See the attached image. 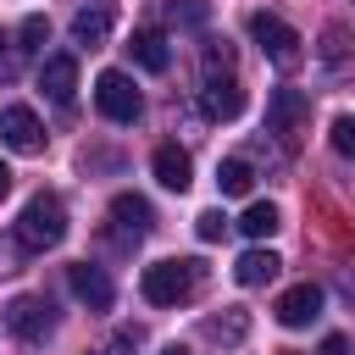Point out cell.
<instances>
[{
	"mask_svg": "<svg viewBox=\"0 0 355 355\" xmlns=\"http://www.w3.org/2000/svg\"><path fill=\"white\" fill-rule=\"evenodd\" d=\"M17 239H22V250H55V244L67 239V205L39 189V194L22 205V216H17Z\"/></svg>",
	"mask_w": 355,
	"mask_h": 355,
	"instance_id": "1",
	"label": "cell"
},
{
	"mask_svg": "<svg viewBox=\"0 0 355 355\" xmlns=\"http://www.w3.org/2000/svg\"><path fill=\"white\" fill-rule=\"evenodd\" d=\"M139 288H144L150 305H183L200 288V261H189V255L183 261H155V266H144Z\"/></svg>",
	"mask_w": 355,
	"mask_h": 355,
	"instance_id": "2",
	"label": "cell"
},
{
	"mask_svg": "<svg viewBox=\"0 0 355 355\" xmlns=\"http://www.w3.org/2000/svg\"><path fill=\"white\" fill-rule=\"evenodd\" d=\"M250 33H255V44L266 50V61H272V67H283V72H294V67H300V55H305L300 44H305V39H300L277 11H255V17H250Z\"/></svg>",
	"mask_w": 355,
	"mask_h": 355,
	"instance_id": "3",
	"label": "cell"
},
{
	"mask_svg": "<svg viewBox=\"0 0 355 355\" xmlns=\"http://www.w3.org/2000/svg\"><path fill=\"white\" fill-rule=\"evenodd\" d=\"M94 105L111 122H139V111H144V100H139V89H133L128 72H100L94 78Z\"/></svg>",
	"mask_w": 355,
	"mask_h": 355,
	"instance_id": "4",
	"label": "cell"
},
{
	"mask_svg": "<svg viewBox=\"0 0 355 355\" xmlns=\"http://www.w3.org/2000/svg\"><path fill=\"white\" fill-rule=\"evenodd\" d=\"M305 122H311V94H300V89H272V100H266V128H272L283 144H294V139L305 133Z\"/></svg>",
	"mask_w": 355,
	"mask_h": 355,
	"instance_id": "5",
	"label": "cell"
},
{
	"mask_svg": "<svg viewBox=\"0 0 355 355\" xmlns=\"http://www.w3.org/2000/svg\"><path fill=\"white\" fill-rule=\"evenodd\" d=\"M6 327H11L22 344H39V338H50L55 311H50V300H39V294H17V300L6 305Z\"/></svg>",
	"mask_w": 355,
	"mask_h": 355,
	"instance_id": "6",
	"label": "cell"
},
{
	"mask_svg": "<svg viewBox=\"0 0 355 355\" xmlns=\"http://www.w3.org/2000/svg\"><path fill=\"white\" fill-rule=\"evenodd\" d=\"M0 139H6L17 155H39V150H44V122L33 116V105H6V111H0Z\"/></svg>",
	"mask_w": 355,
	"mask_h": 355,
	"instance_id": "7",
	"label": "cell"
},
{
	"mask_svg": "<svg viewBox=\"0 0 355 355\" xmlns=\"http://www.w3.org/2000/svg\"><path fill=\"white\" fill-rule=\"evenodd\" d=\"M200 105H205V116L233 122V116L244 111V89H239V78H233V72H227V78H200Z\"/></svg>",
	"mask_w": 355,
	"mask_h": 355,
	"instance_id": "8",
	"label": "cell"
},
{
	"mask_svg": "<svg viewBox=\"0 0 355 355\" xmlns=\"http://www.w3.org/2000/svg\"><path fill=\"white\" fill-rule=\"evenodd\" d=\"M67 283H72V294H78L89 311H111V300H116V288H111L105 266H89V261H78V266H67Z\"/></svg>",
	"mask_w": 355,
	"mask_h": 355,
	"instance_id": "9",
	"label": "cell"
},
{
	"mask_svg": "<svg viewBox=\"0 0 355 355\" xmlns=\"http://www.w3.org/2000/svg\"><path fill=\"white\" fill-rule=\"evenodd\" d=\"M322 316V288L316 283H294L283 300H277V322L283 327H311Z\"/></svg>",
	"mask_w": 355,
	"mask_h": 355,
	"instance_id": "10",
	"label": "cell"
},
{
	"mask_svg": "<svg viewBox=\"0 0 355 355\" xmlns=\"http://www.w3.org/2000/svg\"><path fill=\"white\" fill-rule=\"evenodd\" d=\"M111 222H116V233L144 239V233L155 227V211H150V200H144V194H116V200H111Z\"/></svg>",
	"mask_w": 355,
	"mask_h": 355,
	"instance_id": "11",
	"label": "cell"
},
{
	"mask_svg": "<svg viewBox=\"0 0 355 355\" xmlns=\"http://www.w3.org/2000/svg\"><path fill=\"white\" fill-rule=\"evenodd\" d=\"M150 166H155L161 189H172V194H183V189L194 183V161H189V150H178V144H161Z\"/></svg>",
	"mask_w": 355,
	"mask_h": 355,
	"instance_id": "12",
	"label": "cell"
},
{
	"mask_svg": "<svg viewBox=\"0 0 355 355\" xmlns=\"http://www.w3.org/2000/svg\"><path fill=\"white\" fill-rule=\"evenodd\" d=\"M39 89L50 94V100H72V89H78V61L72 55H44V67H39Z\"/></svg>",
	"mask_w": 355,
	"mask_h": 355,
	"instance_id": "13",
	"label": "cell"
},
{
	"mask_svg": "<svg viewBox=\"0 0 355 355\" xmlns=\"http://www.w3.org/2000/svg\"><path fill=\"white\" fill-rule=\"evenodd\" d=\"M105 33H111V6H83L78 17H72V44H105Z\"/></svg>",
	"mask_w": 355,
	"mask_h": 355,
	"instance_id": "14",
	"label": "cell"
},
{
	"mask_svg": "<svg viewBox=\"0 0 355 355\" xmlns=\"http://www.w3.org/2000/svg\"><path fill=\"white\" fill-rule=\"evenodd\" d=\"M277 266H283V261H277L272 250H244V255H239V266H233V277H239L244 288H261V283H272V277H277Z\"/></svg>",
	"mask_w": 355,
	"mask_h": 355,
	"instance_id": "15",
	"label": "cell"
},
{
	"mask_svg": "<svg viewBox=\"0 0 355 355\" xmlns=\"http://www.w3.org/2000/svg\"><path fill=\"white\" fill-rule=\"evenodd\" d=\"M128 50H133V61H139L144 72H166V61H172V50H166V39H161L155 28H139Z\"/></svg>",
	"mask_w": 355,
	"mask_h": 355,
	"instance_id": "16",
	"label": "cell"
},
{
	"mask_svg": "<svg viewBox=\"0 0 355 355\" xmlns=\"http://www.w3.org/2000/svg\"><path fill=\"white\" fill-rule=\"evenodd\" d=\"M239 227H244L250 239H272V233L283 227V216H277V205H272V200H255V205H244Z\"/></svg>",
	"mask_w": 355,
	"mask_h": 355,
	"instance_id": "17",
	"label": "cell"
},
{
	"mask_svg": "<svg viewBox=\"0 0 355 355\" xmlns=\"http://www.w3.org/2000/svg\"><path fill=\"white\" fill-rule=\"evenodd\" d=\"M233 72V44L227 39H205L200 50V78H227Z\"/></svg>",
	"mask_w": 355,
	"mask_h": 355,
	"instance_id": "18",
	"label": "cell"
},
{
	"mask_svg": "<svg viewBox=\"0 0 355 355\" xmlns=\"http://www.w3.org/2000/svg\"><path fill=\"white\" fill-rule=\"evenodd\" d=\"M250 183H255L250 161H239V155H233V161H222V166H216V189H222V194H250Z\"/></svg>",
	"mask_w": 355,
	"mask_h": 355,
	"instance_id": "19",
	"label": "cell"
},
{
	"mask_svg": "<svg viewBox=\"0 0 355 355\" xmlns=\"http://www.w3.org/2000/svg\"><path fill=\"white\" fill-rule=\"evenodd\" d=\"M205 333H211L216 344H239V338L250 333V316H244V311H227V316H211V322H205Z\"/></svg>",
	"mask_w": 355,
	"mask_h": 355,
	"instance_id": "20",
	"label": "cell"
},
{
	"mask_svg": "<svg viewBox=\"0 0 355 355\" xmlns=\"http://www.w3.org/2000/svg\"><path fill=\"white\" fill-rule=\"evenodd\" d=\"M166 17H172V22H183V28H205L211 6H205V0H166Z\"/></svg>",
	"mask_w": 355,
	"mask_h": 355,
	"instance_id": "21",
	"label": "cell"
},
{
	"mask_svg": "<svg viewBox=\"0 0 355 355\" xmlns=\"http://www.w3.org/2000/svg\"><path fill=\"white\" fill-rule=\"evenodd\" d=\"M333 150L355 161V116H333Z\"/></svg>",
	"mask_w": 355,
	"mask_h": 355,
	"instance_id": "22",
	"label": "cell"
},
{
	"mask_svg": "<svg viewBox=\"0 0 355 355\" xmlns=\"http://www.w3.org/2000/svg\"><path fill=\"white\" fill-rule=\"evenodd\" d=\"M44 39H50V22H44V17H28V22H22V50H39Z\"/></svg>",
	"mask_w": 355,
	"mask_h": 355,
	"instance_id": "23",
	"label": "cell"
},
{
	"mask_svg": "<svg viewBox=\"0 0 355 355\" xmlns=\"http://www.w3.org/2000/svg\"><path fill=\"white\" fill-rule=\"evenodd\" d=\"M194 227H200V239H222V233H227V216H222V211H200Z\"/></svg>",
	"mask_w": 355,
	"mask_h": 355,
	"instance_id": "24",
	"label": "cell"
},
{
	"mask_svg": "<svg viewBox=\"0 0 355 355\" xmlns=\"http://www.w3.org/2000/svg\"><path fill=\"white\" fill-rule=\"evenodd\" d=\"M322 355H349V338H338V333H327V338H322Z\"/></svg>",
	"mask_w": 355,
	"mask_h": 355,
	"instance_id": "25",
	"label": "cell"
},
{
	"mask_svg": "<svg viewBox=\"0 0 355 355\" xmlns=\"http://www.w3.org/2000/svg\"><path fill=\"white\" fill-rule=\"evenodd\" d=\"M6 194H11V166L0 161V200H6Z\"/></svg>",
	"mask_w": 355,
	"mask_h": 355,
	"instance_id": "26",
	"label": "cell"
},
{
	"mask_svg": "<svg viewBox=\"0 0 355 355\" xmlns=\"http://www.w3.org/2000/svg\"><path fill=\"white\" fill-rule=\"evenodd\" d=\"M161 355H189V349H183V344H166V349H161Z\"/></svg>",
	"mask_w": 355,
	"mask_h": 355,
	"instance_id": "27",
	"label": "cell"
}]
</instances>
